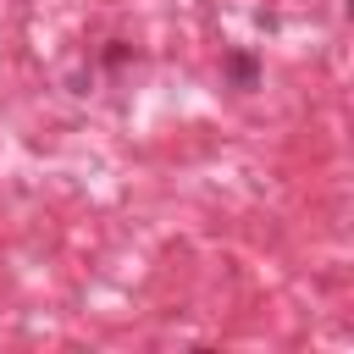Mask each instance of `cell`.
Masks as SVG:
<instances>
[{
  "mask_svg": "<svg viewBox=\"0 0 354 354\" xmlns=\"http://www.w3.org/2000/svg\"><path fill=\"white\" fill-rule=\"evenodd\" d=\"M227 72L238 77V88H254V61H249V55H232V61H227Z\"/></svg>",
  "mask_w": 354,
  "mask_h": 354,
  "instance_id": "cell-1",
  "label": "cell"
}]
</instances>
